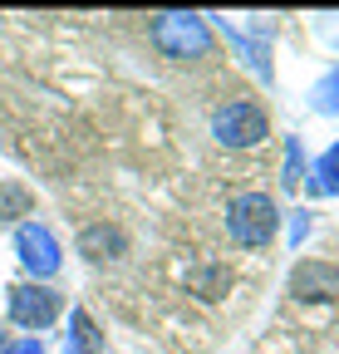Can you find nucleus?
Segmentation results:
<instances>
[{"label":"nucleus","instance_id":"nucleus-1","mask_svg":"<svg viewBox=\"0 0 339 354\" xmlns=\"http://www.w3.org/2000/svg\"><path fill=\"white\" fill-rule=\"evenodd\" d=\"M275 227H280V212L266 192H246L226 207V232L236 246H266L275 236Z\"/></svg>","mask_w":339,"mask_h":354},{"label":"nucleus","instance_id":"nucleus-2","mask_svg":"<svg viewBox=\"0 0 339 354\" xmlns=\"http://www.w3.org/2000/svg\"><path fill=\"white\" fill-rule=\"evenodd\" d=\"M148 35H153V44H157L167 59H197V55H206V44H211L206 20L202 15H182V10L157 15Z\"/></svg>","mask_w":339,"mask_h":354},{"label":"nucleus","instance_id":"nucleus-3","mask_svg":"<svg viewBox=\"0 0 339 354\" xmlns=\"http://www.w3.org/2000/svg\"><path fill=\"white\" fill-rule=\"evenodd\" d=\"M266 133H271V118H266L261 104H251V99H236V104L211 113V138H217L222 148H256Z\"/></svg>","mask_w":339,"mask_h":354},{"label":"nucleus","instance_id":"nucleus-4","mask_svg":"<svg viewBox=\"0 0 339 354\" xmlns=\"http://www.w3.org/2000/svg\"><path fill=\"white\" fill-rule=\"evenodd\" d=\"M59 310H64V295L50 286H35V281L10 286V320L20 330H50L59 320Z\"/></svg>","mask_w":339,"mask_h":354},{"label":"nucleus","instance_id":"nucleus-5","mask_svg":"<svg viewBox=\"0 0 339 354\" xmlns=\"http://www.w3.org/2000/svg\"><path fill=\"white\" fill-rule=\"evenodd\" d=\"M15 256L25 261L30 276H55L59 271V241L50 227H39V221H25L15 232Z\"/></svg>","mask_w":339,"mask_h":354},{"label":"nucleus","instance_id":"nucleus-6","mask_svg":"<svg viewBox=\"0 0 339 354\" xmlns=\"http://www.w3.org/2000/svg\"><path fill=\"white\" fill-rule=\"evenodd\" d=\"M290 295L295 300H334L339 295V266L329 261H300L290 276Z\"/></svg>","mask_w":339,"mask_h":354},{"label":"nucleus","instance_id":"nucleus-7","mask_svg":"<svg viewBox=\"0 0 339 354\" xmlns=\"http://www.w3.org/2000/svg\"><path fill=\"white\" fill-rule=\"evenodd\" d=\"M123 251H128V236H123V227H108V221H94V227L79 232V256L84 261H118Z\"/></svg>","mask_w":339,"mask_h":354},{"label":"nucleus","instance_id":"nucleus-8","mask_svg":"<svg viewBox=\"0 0 339 354\" xmlns=\"http://www.w3.org/2000/svg\"><path fill=\"white\" fill-rule=\"evenodd\" d=\"M30 212H35V192L25 183H15V177H6V183H0V227H15Z\"/></svg>","mask_w":339,"mask_h":354},{"label":"nucleus","instance_id":"nucleus-9","mask_svg":"<svg viewBox=\"0 0 339 354\" xmlns=\"http://www.w3.org/2000/svg\"><path fill=\"white\" fill-rule=\"evenodd\" d=\"M187 286H192V295H202V300H222L226 290H231V271L226 266H197V271H187Z\"/></svg>","mask_w":339,"mask_h":354},{"label":"nucleus","instance_id":"nucleus-10","mask_svg":"<svg viewBox=\"0 0 339 354\" xmlns=\"http://www.w3.org/2000/svg\"><path fill=\"white\" fill-rule=\"evenodd\" d=\"M74 354H99L104 349V339H99V330H94V320L84 315V310H74V344H69Z\"/></svg>","mask_w":339,"mask_h":354},{"label":"nucleus","instance_id":"nucleus-11","mask_svg":"<svg viewBox=\"0 0 339 354\" xmlns=\"http://www.w3.org/2000/svg\"><path fill=\"white\" fill-rule=\"evenodd\" d=\"M320 192H339V148H329L325 158H320V183H315Z\"/></svg>","mask_w":339,"mask_h":354},{"label":"nucleus","instance_id":"nucleus-12","mask_svg":"<svg viewBox=\"0 0 339 354\" xmlns=\"http://www.w3.org/2000/svg\"><path fill=\"white\" fill-rule=\"evenodd\" d=\"M315 99H320V109H325V113H329V109H339V74H334L329 84H320V94H315Z\"/></svg>","mask_w":339,"mask_h":354},{"label":"nucleus","instance_id":"nucleus-13","mask_svg":"<svg viewBox=\"0 0 339 354\" xmlns=\"http://www.w3.org/2000/svg\"><path fill=\"white\" fill-rule=\"evenodd\" d=\"M6 354H45V344L39 339H15V344H6Z\"/></svg>","mask_w":339,"mask_h":354}]
</instances>
